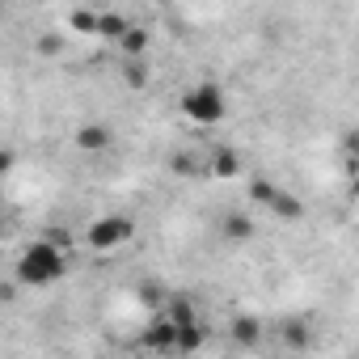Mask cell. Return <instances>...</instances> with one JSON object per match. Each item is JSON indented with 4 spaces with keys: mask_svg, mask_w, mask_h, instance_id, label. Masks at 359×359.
Instances as JSON below:
<instances>
[{
    "mask_svg": "<svg viewBox=\"0 0 359 359\" xmlns=\"http://www.w3.org/2000/svg\"><path fill=\"white\" fill-rule=\"evenodd\" d=\"M13 161H18V156H13V152H9V148H0V177H5V173H9V169H13Z\"/></svg>",
    "mask_w": 359,
    "mask_h": 359,
    "instance_id": "obj_18",
    "label": "cell"
},
{
    "mask_svg": "<svg viewBox=\"0 0 359 359\" xmlns=\"http://www.w3.org/2000/svg\"><path fill=\"white\" fill-rule=\"evenodd\" d=\"M173 338H177V330H173V321H169L165 313H156V317L144 325V346H148V351H173Z\"/></svg>",
    "mask_w": 359,
    "mask_h": 359,
    "instance_id": "obj_4",
    "label": "cell"
},
{
    "mask_svg": "<svg viewBox=\"0 0 359 359\" xmlns=\"http://www.w3.org/2000/svg\"><path fill=\"white\" fill-rule=\"evenodd\" d=\"M131 233H135V224H131L127 216H102V220H93V224H89V250L110 254V250L127 245V241H131Z\"/></svg>",
    "mask_w": 359,
    "mask_h": 359,
    "instance_id": "obj_3",
    "label": "cell"
},
{
    "mask_svg": "<svg viewBox=\"0 0 359 359\" xmlns=\"http://www.w3.org/2000/svg\"><path fill=\"white\" fill-rule=\"evenodd\" d=\"M131 26V18L127 13H97V34L102 39H110V43H118V34Z\"/></svg>",
    "mask_w": 359,
    "mask_h": 359,
    "instance_id": "obj_11",
    "label": "cell"
},
{
    "mask_svg": "<svg viewBox=\"0 0 359 359\" xmlns=\"http://www.w3.org/2000/svg\"><path fill=\"white\" fill-rule=\"evenodd\" d=\"M275 191H279V187L271 182V177H254V182H250V199H254V203H271Z\"/></svg>",
    "mask_w": 359,
    "mask_h": 359,
    "instance_id": "obj_14",
    "label": "cell"
},
{
    "mask_svg": "<svg viewBox=\"0 0 359 359\" xmlns=\"http://www.w3.org/2000/svg\"><path fill=\"white\" fill-rule=\"evenodd\" d=\"M64 271H68V258H64L60 241L43 237V241H30L22 250V258L13 266V279H18V287H51L55 279H64Z\"/></svg>",
    "mask_w": 359,
    "mask_h": 359,
    "instance_id": "obj_1",
    "label": "cell"
},
{
    "mask_svg": "<svg viewBox=\"0 0 359 359\" xmlns=\"http://www.w3.org/2000/svg\"><path fill=\"white\" fill-rule=\"evenodd\" d=\"M118 51H123V55H144V51H148V30H140V26L131 22V26L118 34Z\"/></svg>",
    "mask_w": 359,
    "mask_h": 359,
    "instance_id": "obj_10",
    "label": "cell"
},
{
    "mask_svg": "<svg viewBox=\"0 0 359 359\" xmlns=\"http://www.w3.org/2000/svg\"><path fill=\"white\" fill-rule=\"evenodd\" d=\"M266 208H271L279 220H300V216H304V203H300L296 195H287V191H275V199H271Z\"/></svg>",
    "mask_w": 359,
    "mask_h": 359,
    "instance_id": "obj_9",
    "label": "cell"
},
{
    "mask_svg": "<svg viewBox=\"0 0 359 359\" xmlns=\"http://www.w3.org/2000/svg\"><path fill=\"white\" fill-rule=\"evenodd\" d=\"M68 26H72V34H97V9H72Z\"/></svg>",
    "mask_w": 359,
    "mask_h": 359,
    "instance_id": "obj_13",
    "label": "cell"
},
{
    "mask_svg": "<svg viewBox=\"0 0 359 359\" xmlns=\"http://www.w3.org/2000/svg\"><path fill=\"white\" fill-rule=\"evenodd\" d=\"M237 173H241V156L233 148H216L212 152V177H224L229 182V177H237Z\"/></svg>",
    "mask_w": 359,
    "mask_h": 359,
    "instance_id": "obj_6",
    "label": "cell"
},
{
    "mask_svg": "<svg viewBox=\"0 0 359 359\" xmlns=\"http://www.w3.org/2000/svg\"><path fill=\"white\" fill-rule=\"evenodd\" d=\"M165 317L173 321V330H182V325H199V309L191 300H169L165 304Z\"/></svg>",
    "mask_w": 359,
    "mask_h": 359,
    "instance_id": "obj_8",
    "label": "cell"
},
{
    "mask_svg": "<svg viewBox=\"0 0 359 359\" xmlns=\"http://www.w3.org/2000/svg\"><path fill=\"white\" fill-rule=\"evenodd\" d=\"M233 338H237L241 346H258V342H262V325H258L254 317H237V321H233Z\"/></svg>",
    "mask_w": 359,
    "mask_h": 359,
    "instance_id": "obj_12",
    "label": "cell"
},
{
    "mask_svg": "<svg viewBox=\"0 0 359 359\" xmlns=\"http://www.w3.org/2000/svg\"><path fill=\"white\" fill-rule=\"evenodd\" d=\"M220 229H224V237H229V241H250V237L258 233V224H254L245 212H233V216H224V224H220Z\"/></svg>",
    "mask_w": 359,
    "mask_h": 359,
    "instance_id": "obj_7",
    "label": "cell"
},
{
    "mask_svg": "<svg viewBox=\"0 0 359 359\" xmlns=\"http://www.w3.org/2000/svg\"><path fill=\"white\" fill-rule=\"evenodd\" d=\"M182 114L191 118V123H199V127H212V123H220L224 114H229V102H224V93H220V85H195V89H187L182 93Z\"/></svg>",
    "mask_w": 359,
    "mask_h": 359,
    "instance_id": "obj_2",
    "label": "cell"
},
{
    "mask_svg": "<svg viewBox=\"0 0 359 359\" xmlns=\"http://www.w3.org/2000/svg\"><path fill=\"white\" fill-rule=\"evenodd\" d=\"M283 342H287V346H296V351H304V346H309L304 325H287V330H283Z\"/></svg>",
    "mask_w": 359,
    "mask_h": 359,
    "instance_id": "obj_16",
    "label": "cell"
},
{
    "mask_svg": "<svg viewBox=\"0 0 359 359\" xmlns=\"http://www.w3.org/2000/svg\"><path fill=\"white\" fill-rule=\"evenodd\" d=\"M140 300H144V304H161V287L144 283V287H140Z\"/></svg>",
    "mask_w": 359,
    "mask_h": 359,
    "instance_id": "obj_17",
    "label": "cell"
},
{
    "mask_svg": "<svg viewBox=\"0 0 359 359\" xmlns=\"http://www.w3.org/2000/svg\"><path fill=\"white\" fill-rule=\"evenodd\" d=\"M72 140L81 152H102V148H110V127L106 123H81Z\"/></svg>",
    "mask_w": 359,
    "mask_h": 359,
    "instance_id": "obj_5",
    "label": "cell"
},
{
    "mask_svg": "<svg viewBox=\"0 0 359 359\" xmlns=\"http://www.w3.org/2000/svg\"><path fill=\"white\" fill-rule=\"evenodd\" d=\"M34 51H39L43 60H55V55L64 51V39H60V34H43V39L34 43Z\"/></svg>",
    "mask_w": 359,
    "mask_h": 359,
    "instance_id": "obj_15",
    "label": "cell"
}]
</instances>
